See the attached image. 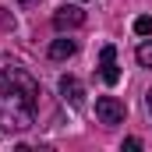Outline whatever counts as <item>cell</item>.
Returning <instances> with one entry per match:
<instances>
[{"mask_svg": "<svg viewBox=\"0 0 152 152\" xmlns=\"http://www.w3.org/2000/svg\"><path fill=\"white\" fill-rule=\"evenodd\" d=\"M39 81L25 67H0V134H18L36 124Z\"/></svg>", "mask_w": 152, "mask_h": 152, "instance_id": "cell-1", "label": "cell"}, {"mask_svg": "<svg viewBox=\"0 0 152 152\" xmlns=\"http://www.w3.org/2000/svg\"><path fill=\"white\" fill-rule=\"evenodd\" d=\"M96 117H99V124L113 127V124H124L127 106H124L117 96H99V99H96Z\"/></svg>", "mask_w": 152, "mask_h": 152, "instance_id": "cell-2", "label": "cell"}, {"mask_svg": "<svg viewBox=\"0 0 152 152\" xmlns=\"http://www.w3.org/2000/svg\"><path fill=\"white\" fill-rule=\"evenodd\" d=\"M78 25H85V11H81V7H75V4L67 7V4H64L60 11H53V28H57V32L78 28Z\"/></svg>", "mask_w": 152, "mask_h": 152, "instance_id": "cell-3", "label": "cell"}, {"mask_svg": "<svg viewBox=\"0 0 152 152\" xmlns=\"http://www.w3.org/2000/svg\"><path fill=\"white\" fill-rule=\"evenodd\" d=\"M99 75L106 85H117L120 81V67H117V50L113 46H103L99 50Z\"/></svg>", "mask_w": 152, "mask_h": 152, "instance_id": "cell-4", "label": "cell"}, {"mask_svg": "<svg viewBox=\"0 0 152 152\" xmlns=\"http://www.w3.org/2000/svg\"><path fill=\"white\" fill-rule=\"evenodd\" d=\"M60 99L71 103V106H81V103H85V88H81L78 78H71V75L60 78Z\"/></svg>", "mask_w": 152, "mask_h": 152, "instance_id": "cell-5", "label": "cell"}, {"mask_svg": "<svg viewBox=\"0 0 152 152\" xmlns=\"http://www.w3.org/2000/svg\"><path fill=\"white\" fill-rule=\"evenodd\" d=\"M78 53V42L75 39H53L50 42V60H67Z\"/></svg>", "mask_w": 152, "mask_h": 152, "instance_id": "cell-6", "label": "cell"}, {"mask_svg": "<svg viewBox=\"0 0 152 152\" xmlns=\"http://www.w3.org/2000/svg\"><path fill=\"white\" fill-rule=\"evenodd\" d=\"M134 57H138V64H142V67H152V42H138Z\"/></svg>", "mask_w": 152, "mask_h": 152, "instance_id": "cell-7", "label": "cell"}, {"mask_svg": "<svg viewBox=\"0 0 152 152\" xmlns=\"http://www.w3.org/2000/svg\"><path fill=\"white\" fill-rule=\"evenodd\" d=\"M134 32H138V36H152V18H149V14L134 18Z\"/></svg>", "mask_w": 152, "mask_h": 152, "instance_id": "cell-8", "label": "cell"}, {"mask_svg": "<svg viewBox=\"0 0 152 152\" xmlns=\"http://www.w3.org/2000/svg\"><path fill=\"white\" fill-rule=\"evenodd\" d=\"M124 149H131V152L142 149V138H124Z\"/></svg>", "mask_w": 152, "mask_h": 152, "instance_id": "cell-9", "label": "cell"}, {"mask_svg": "<svg viewBox=\"0 0 152 152\" xmlns=\"http://www.w3.org/2000/svg\"><path fill=\"white\" fill-rule=\"evenodd\" d=\"M145 106H149V117H152V88L145 92Z\"/></svg>", "mask_w": 152, "mask_h": 152, "instance_id": "cell-10", "label": "cell"}, {"mask_svg": "<svg viewBox=\"0 0 152 152\" xmlns=\"http://www.w3.org/2000/svg\"><path fill=\"white\" fill-rule=\"evenodd\" d=\"M18 4H21V7H36L39 0H18Z\"/></svg>", "mask_w": 152, "mask_h": 152, "instance_id": "cell-11", "label": "cell"}]
</instances>
